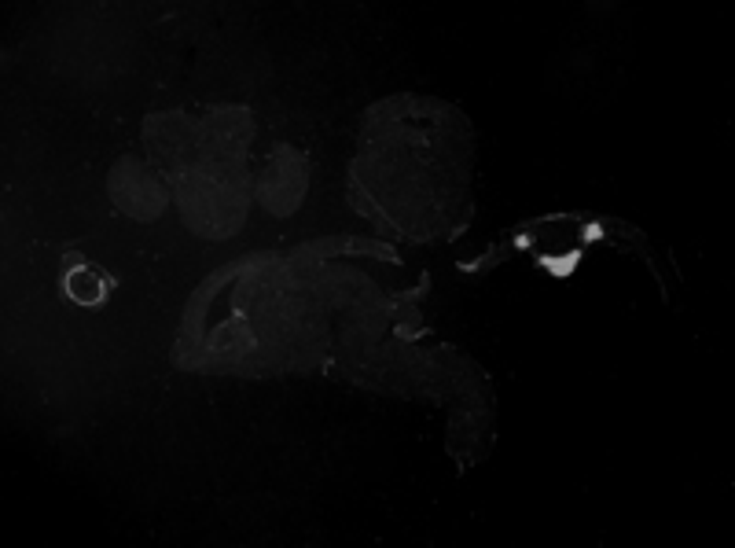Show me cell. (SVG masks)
Listing matches in <instances>:
<instances>
[{"label":"cell","instance_id":"cell-1","mask_svg":"<svg viewBox=\"0 0 735 548\" xmlns=\"http://www.w3.org/2000/svg\"><path fill=\"white\" fill-rule=\"evenodd\" d=\"M67 295L74 302H81V306H100L103 298H107V280H103V273L81 265L78 273L67 276Z\"/></svg>","mask_w":735,"mask_h":548}]
</instances>
